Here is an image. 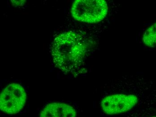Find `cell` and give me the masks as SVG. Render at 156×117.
<instances>
[{"instance_id":"6da1fadb","label":"cell","mask_w":156,"mask_h":117,"mask_svg":"<svg viewBox=\"0 0 156 117\" xmlns=\"http://www.w3.org/2000/svg\"><path fill=\"white\" fill-rule=\"evenodd\" d=\"M87 45L82 35L76 32H64L56 37L51 47L55 66L67 74L76 70L83 61Z\"/></svg>"},{"instance_id":"277c9868","label":"cell","mask_w":156,"mask_h":117,"mask_svg":"<svg viewBox=\"0 0 156 117\" xmlns=\"http://www.w3.org/2000/svg\"><path fill=\"white\" fill-rule=\"evenodd\" d=\"M139 102V98L135 94H113L105 97L101 102V106L106 115H119L132 110Z\"/></svg>"},{"instance_id":"5b68a950","label":"cell","mask_w":156,"mask_h":117,"mask_svg":"<svg viewBox=\"0 0 156 117\" xmlns=\"http://www.w3.org/2000/svg\"><path fill=\"white\" fill-rule=\"evenodd\" d=\"M77 111L70 104L55 102L48 104L44 108L40 117H76Z\"/></svg>"},{"instance_id":"3957f363","label":"cell","mask_w":156,"mask_h":117,"mask_svg":"<svg viewBox=\"0 0 156 117\" xmlns=\"http://www.w3.org/2000/svg\"><path fill=\"white\" fill-rule=\"evenodd\" d=\"M26 99V92L22 86L10 84L1 92L0 108L7 114H17L23 108Z\"/></svg>"},{"instance_id":"8992f818","label":"cell","mask_w":156,"mask_h":117,"mask_svg":"<svg viewBox=\"0 0 156 117\" xmlns=\"http://www.w3.org/2000/svg\"><path fill=\"white\" fill-rule=\"evenodd\" d=\"M142 40L146 46L151 48L156 47V22L150 26L145 31L143 36Z\"/></svg>"},{"instance_id":"7a4b0ae2","label":"cell","mask_w":156,"mask_h":117,"mask_svg":"<svg viewBox=\"0 0 156 117\" xmlns=\"http://www.w3.org/2000/svg\"><path fill=\"white\" fill-rule=\"evenodd\" d=\"M108 10V5L104 0H76L71 6V13L79 21L97 23L105 18Z\"/></svg>"},{"instance_id":"52a82bcc","label":"cell","mask_w":156,"mask_h":117,"mask_svg":"<svg viewBox=\"0 0 156 117\" xmlns=\"http://www.w3.org/2000/svg\"><path fill=\"white\" fill-rule=\"evenodd\" d=\"M148 117H156V115L151 116Z\"/></svg>"}]
</instances>
